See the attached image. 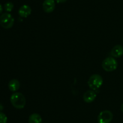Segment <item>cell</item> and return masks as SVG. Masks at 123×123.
I'll use <instances>...</instances> for the list:
<instances>
[{"mask_svg": "<svg viewBox=\"0 0 123 123\" xmlns=\"http://www.w3.org/2000/svg\"><path fill=\"white\" fill-rule=\"evenodd\" d=\"M111 55L114 58H118L123 55V47L121 45L114 46L111 51Z\"/></svg>", "mask_w": 123, "mask_h": 123, "instance_id": "9c48e42d", "label": "cell"}, {"mask_svg": "<svg viewBox=\"0 0 123 123\" xmlns=\"http://www.w3.org/2000/svg\"><path fill=\"white\" fill-rule=\"evenodd\" d=\"M29 123H42V118L38 113H32L29 116Z\"/></svg>", "mask_w": 123, "mask_h": 123, "instance_id": "8fae6325", "label": "cell"}, {"mask_svg": "<svg viewBox=\"0 0 123 123\" xmlns=\"http://www.w3.org/2000/svg\"><path fill=\"white\" fill-rule=\"evenodd\" d=\"M55 0H44V1L43 3V9L46 13H52L55 10Z\"/></svg>", "mask_w": 123, "mask_h": 123, "instance_id": "8992f818", "label": "cell"}, {"mask_svg": "<svg viewBox=\"0 0 123 123\" xmlns=\"http://www.w3.org/2000/svg\"><path fill=\"white\" fill-rule=\"evenodd\" d=\"M56 2H57L58 3H63V2H66L67 0H55Z\"/></svg>", "mask_w": 123, "mask_h": 123, "instance_id": "5bb4252c", "label": "cell"}, {"mask_svg": "<svg viewBox=\"0 0 123 123\" xmlns=\"http://www.w3.org/2000/svg\"><path fill=\"white\" fill-rule=\"evenodd\" d=\"M103 78L99 74H93L89 78L88 84L91 90H97L102 86Z\"/></svg>", "mask_w": 123, "mask_h": 123, "instance_id": "7a4b0ae2", "label": "cell"}, {"mask_svg": "<svg viewBox=\"0 0 123 123\" xmlns=\"http://www.w3.org/2000/svg\"><path fill=\"white\" fill-rule=\"evenodd\" d=\"M121 111L123 112V103L122 104V105H121Z\"/></svg>", "mask_w": 123, "mask_h": 123, "instance_id": "e0dca14e", "label": "cell"}, {"mask_svg": "<svg viewBox=\"0 0 123 123\" xmlns=\"http://www.w3.org/2000/svg\"><path fill=\"white\" fill-rule=\"evenodd\" d=\"M14 19L12 14L8 13H2L0 16V25L2 28L9 29L14 25Z\"/></svg>", "mask_w": 123, "mask_h": 123, "instance_id": "277c9868", "label": "cell"}, {"mask_svg": "<svg viewBox=\"0 0 123 123\" xmlns=\"http://www.w3.org/2000/svg\"><path fill=\"white\" fill-rule=\"evenodd\" d=\"M113 119V114L111 111L105 110L99 113L97 118L98 123H110Z\"/></svg>", "mask_w": 123, "mask_h": 123, "instance_id": "5b68a950", "label": "cell"}, {"mask_svg": "<svg viewBox=\"0 0 123 123\" xmlns=\"http://www.w3.org/2000/svg\"><path fill=\"white\" fill-rule=\"evenodd\" d=\"M3 106H2V105L1 104H0V112H1V110H3Z\"/></svg>", "mask_w": 123, "mask_h": 123, "instance_id": "2e32d148", "label": "cell"}, {"mask_svg": "<svg viewBox=\"0 0 123 123\" xmlns=\"http://www.w3.org/2000/svg\"><path fill=\"white\" fill-rule=\"evenodd\" d=\"M2 10H3V8H2V6H1V4H0V14L2 13Z\"/></svg>", "mask_w": 123, "mask_h": 123, "instance_id": "9a60e30c", "label": "cell"}, {"mask_svg": "<svg viewBox=\"0 0 123 123\" xmlns=\"http://www.w3.org/2000/svg\"><path fill=\"white\" fill-rule=\"evenodd\" d=\"M10 102L14 107L18 109H22L24 108L26 104V100L24 95L22 93H13L10 96Z\"/></svg>", "mask_w": 123, "mask_h": 123, "instance_id": "6da1fadb", "label": "cell"}, {"mask_svg": "<svg viewBox=\"0 0 123 123\" xmlns=\"http://www.w3.org/2000/svg\"><path fill=\"white\" fill-rule=\"evenodd\" d=\"M102 68L106 72H112L117 68L118 62L113 57H108L102 62Z\"/></svg>", "mask_w": 123, "mask_h": 123, "instance_id": "3957f363", "label": "cell"}, {"mask_svg": "<svg viewBox=\"0 0 123 123\" xmlns=\"http://www.w3.org/2000/svg\"><path fill=\"white\" fill-rule=\"evenodd\" d=\"M8 88L12 92H16L20 88V82L17 79H12L8 84Z\"/></svg>", "mask_w": 123, "mask_h": 123, "instance_id": "30bf717a", "label": "cell"}, {"mask_svg": "<svg viewBox=\"0 0 123 123\" xmlns=\"http://www.w3.org/2000/svg\"><path fill=\"white\" fill-rule=\"evenodd\" d=\"M97 96V94L93 90H88L84 93L83 99L87 103H90L94 101Z\"/></svg>", "mask_w": 123, "mask_h": 123, "instance_id": "52a82bcc", "label": "cell"}, {"mask_svg": "<svg viewBox=\"0 0 123 123\" xmlns=\"http://www.w3.org/2000/svg\"><path fill=\"white\" fill-rule=\"evenodd\" d=\"M31 12H32V10L31 7L28 5L25 4L20 7L18 11V13L22 18H27L31 14Z\"/></svg>", "mask_w": 123, "mask_h": 123, "instance_id": "ba28073f", "label": "cell"}, {"mask_svg": "<svg viewBox=\"0 0 123 123\" xmlns=\"http://www.w3.org/2000/svg\"><path fill=\"white\" fill-rule=\"evenodd\" d=\"M7 117L5 113L0 112V123H7Z\"/></svg>", "mask_w": 123, "mask_h": 123, "instance_id": "4fadbf2b", "label": "cell"}, {"mask_svg": "<svg viewBox=\"0 0 123 123\" xmlns=\"http://www.w3.org/2000/svg\"><path fill=\"white\" fill-rule=\"evenodd\" d=\"M14 8V5L12 2H6L4 4V9L6 12H12V10Z\"/></svg>", "mask_w": 123, "mask_h": 123, "instance_id": "7c38bea8", "label": "cell"}, {"mask_svg": "<svg viewBox=\"0 0 123 123\" xmlns=\"http://www.w3.org/2000/svg\"></svg>", "mask_w": 123, "mask_h": 123, "instance_id": "ac0fdd59", "label": "cell"}]
</instances>
